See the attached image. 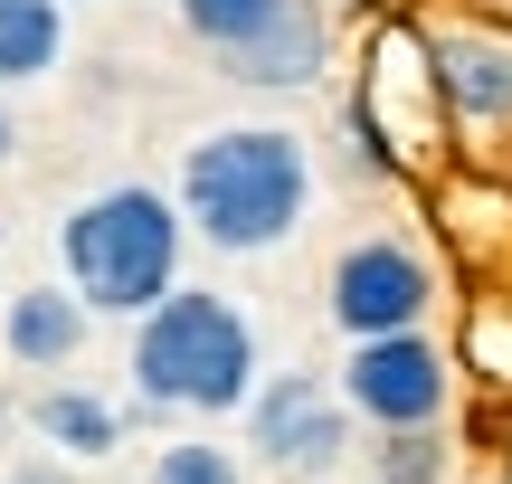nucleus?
<instances>
[{
	"instance_id": "obj_5",
	"label": "nucleus",
	"mask_w": 512,
	"mask_h": 484,
	"mask_svg": "<svg viewBox=\"0 0 512 484\" xmlns=\"http://www.w3.org/2000/svg\"><path fill=\"white\" fill-rule=\"evenodd\" d=\"M332 390L351 399L361 428L399 437V428H437L446 418L456 361H446V342H427V323H408V333H361L342 352V371H332Z\"/></svg>"
},
{
	"instance_id": "obj_16",
	"label": "nucleus",
	"mask_w": 512,
	"mask_h": 484,
	"mask_svg": "<svg viewBox=\"0 0 512 484\" xmlns=\"http://www.w3.org/2000/svg\"><path fill=\"white\" fill-rule=\"evenodd\" d=\"M370 484H399V475H370Z\"/></svg>"
},
{
	"instance_id": "obj_2",
	"label": "nucleus",
	"mask_w": 512,
	"mask_h": 484,
	"mask_svg": "<svg viewBox=\"0 0 512 484\" xmlns=\"http://www.w3.org/2000/svg\"><path fill=\"white\" fill-rule=\"evenodd\" d=\"M124 371H133V399L162 418H238L266 361H256L247 304H228L219 285H171L152 314H133Z\"/></svg>"
},
{
	"instance_id": "obj_14",
	"label": "nucleus",
	"mask_w": 512,
	"mask_h": 484,
	"mask_svg": "<svg viewBox=\"0 0 512 484\" xmlns=\"http://www.w3.org/2000/svg\"><path fill=\"white\" fill-rule=\"evenodd\" d=\"M19 152V114H10V86H0V162Z\"/></svg>"
},
{
	"instance_id": "obj_9",
	"label": "nucleus",
	"mask_w": 512,
	"mask_h": 484,
	"mask_svg": "<svg viewBox=\"0 0 512 484\" xmlns=\"http://www.w3.org/2000/svg\"><path fill=\"white\" fill-rule=\"evenodd\" d=\"M86 333H95V314H86V295H76L67 276L57 285H19V295L0 304V352H10L19 371H67V361L86 352Z\"/></svg>"
},
{
	"instance_id": "obj_10",
	"label": "nucleus",
	"mask_w": 512,
	"mask_h": 484,
	"mask_svg": "<svg viewBox=\"0 0 512 484\" xmlns=\"http://www.w3.org/2000/svg\"><path fill=\"white\" fill-rule=\"evenodd\" d=\"M29 428H38V447L57 456V466H105L114 447H124V409H114L105 390H38L29 399Z\"/></svg>"
},
{
	"instance_id": "obj_7",
	"label": "nucleus",
	"mask_w": 512,
	"mask_h": 484,
	"mask_svg": "<svg viewBox=\"0 0 512 484\" xmlns=\"http://www.w3.org/2000/svg\"><path fill=\"white\" fill-rule=\"evenodd\" d=\"M351 428L361 418H351V399L323 371H275L247 399V447H256V466L285 475V484H323L351 456Z\"/></svg>"
},
{
	"instance_id": "obj_11",
	"label": "nucleus",
	"mask_w": 512,
	"mask_h": 484,
	"mask_svg": "<svg viewBox=\"0 0 512 484\" xmlns=\"http://www.w3.org/2000/svg\"><path fill=\"white\" fill-rule=\"evenodd\" d=\"M67 57V0H0V86H38Z\"/></svg>"
},
{
	"instance_id": "obj_13",
	"label": "nucleus",
	"mask_w": 512,
	"mask_h": 484,
	"mask_svg": "<svg viewBox=\"0 0 512 484\" xmlns=\"http://www.w3.org/2000/svg\"><path fill=\"white\" fill-rule=\"evenodd\" d=\"M437 466H446L437 428H399V437H389V456H380V475H399V484H437Z\"/></svg>"
},
{
	"instance_id": "obj_8",
	"label": "nucleus",
	"mask_w": 512,
	"mask_h": 484,
	"mask_svg": "<svg viewBox=\"0 0 512 484\" xmlns=\"http://www.w3.org/2000/svg\"><path fill=\"white\" fill-rule=\"evenodd\" d=\"M437 105L465 133H512V38L503 29H427Z\"/></svg>"
},
{
	"instance_id": "obj_1",
	"label": "nucleus",
	"mask_w": 512,
	"mask_h": 484,
	"mask_svg": "<svg viewBox=\"0 0 512 484\" xmlns=\"http://www.w3.org/2000/svg\"><path fill=\"white\" fill-rule=\"evenodd\" d=\"M181 200L190 238L219 257H275L313 219V143L294 124H209L181 152Z\"/></svg>"
},
{
	"instance_id": "obj_3",
	"label": "nucleus",
	"mask_w": 512,
	"mask_h": 484,
	"mask_svg": "<svg viewBox=\"0 0 512 484\" xmlns=\"http://www.w3.org/2000/svg\"><path fill=\"white\" fill-rule=\"evenodd\" d=\"M181 247H190V219L171 190L114 181V190H86L57 219V276L86 295L95 323H133L181 285Z\"/></svg>"
},
{
	"instance_id": "obj_4",
	"label": "nucleus",
	"mask_w": 512,
	"mask_h": 484,
	"mask_svg": "<svg viewBox=\"0 0 512 484\" xmlns=\"http://www.w3.org/2000/svg\"><path fill=\"white\" fill-rule=\"evenodd\" d=\"M181 29L219 57L228 86H256V95H304L332 67L323 0H181Z\"/></svg>"
},
{
	"instance_id": "obj_6",
	"label": "nucleus",
	"mask_w": 512,
	"mask_h": 484,
	"mask_svg": "<svg viewBox=\"0 0 512 484\" xmlns=\"http://www.w3.org/2000/svg\"><path fill=\"white\" fill-rule=\"evenodd\" d=\"M323 314H332L342 342L427 323V314H437V266H427V247L408 238V228H370V238H351L342 257H332V276H323Z\"/></svg>"
},
{
	"instance_id": "obj_15",
	"label": "nucleus",
	"mask_w": 512,
	"mask_h": 484,
	"mask_svg": "<svg viewBox=\"0 0 512 484\" xmlns=\"http://www.w3.org/2000/svg\"><path fill=\"white\" fill-rule=\"evenodd\" d=\"M19 484H67V475H57V466H29V475H19Z\"/></svg>"
},
{
	"instance_id": "obj_17",
	"label": "nucleus",
	"mask_w": 512,
	"mask_h": 484,
	"mask_svg": "<svg viewBox=\"0 0 512 484\" xmlns=\"http://www.w3.org/2000/svg\"><path fill=\"white\" fill-rule=\"evenodd\" d=\"M342 10H351V0H342Z\"/></svg>"
},
{
	"instance_id": "obj_12",
	"label": "nucleus",
	"mask_w": 512,
	"mask_h": 484,
	"mask_svg": "<svg viewBox=\"0 0 512 484\" xmlns=\"http://www.w3.org/2000/svg\"><path fill=\"white\" fill-rule=\"evenodd\" d=\"M152 484H247V466L219 437H171V447L152 456Z\"/></svg>"
}]
</instances>
